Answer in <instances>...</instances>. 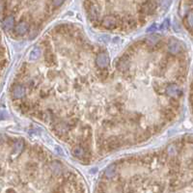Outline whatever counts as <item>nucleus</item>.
<instances>
[{
    "label": "nucleus",
    "mask_w": 193,
    "mask_h": 193,
    "mask_svg": "<svg viewBox=\"0 0 193 193\" xmlns=\"http://www.w3.org/2000/svg\"><path fill=\"white\" fill-rule=\"evenodd\" d=\"M171 4V0H160V5L163 9H167Z\"/></svg>",
    "instance_id": "b1692460"
},
{
    "label": "nucleus",
    "mask_w": 193,
    "mask_h": 193,
    "mask_svg": "<svg viewBox=\"0 0 193 193\" xmlns=\"http://www.w3.org/2000/svg\"><path fill=\"white\" fill-rule=\"evenodd\" d=\"M167 48H168V51L170 52L171 54L176 55L180 51V48H182V44H180L178 40L171 39L170 41H169Z\"/></svg>",
    "instance_id": "20e7f679"
},
{
    "label": "nucleus",
    "mask_w": 193,
    "mask_h": 193,
    "mask_svg": "<svg viewBox=\"0 0 193 193\" xmlns=\"http://www.w3.org/2000/svg\"><path fill=\"white\" fill-rule=\"evenodd\" d=\"M170 104H171V106H173V107H175V108H178V107H179V105H180L179 102H178L175 98H171V99H170Z\"/></svg>",
    "instance_id": "393cba45"
},
{
    "label": "nucleus",
    "mask_w": 193,
    "mask_h": 193,
    "mask_svg": "<svg viewBox=\"0 0 193 193\" xmlns=\"http://www.w3.org/2000/svg\"><path fill=\"white\" fill-rule=\"evenodd\" d=\"M28 30H29V24L26 21H20L19 24L16 26V33L17 35H20V36L26 34Z\"/></svg>",
    "instance_id": "f8f14e48"
},
{
    "label": "nucleus",
    "mask_w": 193,
    "mask_h": 193,
    "mask_svg": "<svg viewBox=\"0 0 193 193\" xmlns=\"http://www.w3.org/2000/svg\"><path fill=\"white\" fill-rule=\"evenodd\" d=\"M52 193H65V190L63 189L62 186H58V188L52 190Z\"/></svg>",
    "instance_id": "cd10ccee"
},
{
    "label": "nucleus",
    "mask_w": 193,
    "mask_h": 193,
    "mask_svg": "<svg viewBox=\"0 0 193 193\" xmlns=\"http://www.w3.org/2000/svg\"><path fill=\"white\" fill-rule=\"evenodd\" d=\"M155 29H156V25H155V24H153V25H151V26L147 29V32H148V33L154 32V31H155Z\"/></svg>",
    "instance_id": "c756f323"
},
{
    "label": "nucleus",
    "mask_w": 193,
    "mask_h": 193,
    "mask_svg": "<svg viewBox=\"0 0 193 193\" xmlns=\"http://www.w3.org/2000/svg\"><path fill=\"white\" fill-rule=\"evenodd\" d=\"M168 27H169V20H164V22L162 23L161 28L163 29V30H165V29H167Z\"/></svg>",
    "instance_id": "c85d7f7f"
},
{
    "label": "nucleus",
    "mask_w": 193,
    "mask_h": 193,
    "mask_svg": "<svg viewBox=\"0 0 193 193\" xmlns=\"http://www.w3.org/2000/svg\"><path fill=\"white\" fill-rule=\"evenodd\" d=\"M65 2V0H52V4H53L54 7H60V6Z\"/></svg>",
    "instance_id": "bb28decb"
},
{
    "label": "nucleus",
    "mask_w": 193,
    "mask_h": 193,
    "mask_svg": "<svg viewBox=\"0 0 193 193\" xmlns=\"http://www.w3.org/2000/svg\"><path fill=\"white\" fill-rule=\"evenodd\" d=\"M147 42H148V44L151 45H155L157 43L159 42V35H155V34L151 35L150 37H148Z\"/></svg>",
    "instance_id": "a211bd4d"
},
{
    "label": "nucleus",
    "mask_w": 193,
    "mask_h": 193,
    "mask_svg": "<svg viewBox=\"0 0 193 193\" xmlns=\"http://www.w3.org/2000/svg\"><path fill=\"white\" fill-rule=\"evenodd\" d=\"M105 143H106V148L108 150H116L120 148L122 145V141L120 140V138L117 136H110L106 141H105Z\"/></svg>",
    "instance_id": "423d86ee"
},
{
    "label": "nucleus",
    "mask_w": 193,
    "mask_h": 193,
    "mask_svg": "<svg viewBox=\"0 0 193 193\" xmlns=\"http://www.w3.org/2000/svg\"><path fill=\"white\" fill-rule=\"evenodd\" d=\"M108 72L106 71V70H101L98 73V77L101 78V79H106L108 77Z\"/></svg>",
    "instance_id": "5701e85b"
},
{
    "label": "nucleus",
    "mask_w": 193,
    "mask_h": 193,
    "mask_svg": "<svg viewBox=\"0 0 193 193\" xmlns=\"http://www.w3.org/2000/svg\"><path fill=\"white\" fill-rule=\"evenodd\" d=\"M7 193H16V190L13 189V188H10V189L7 190Z\"/></svg>",
    "instance_id": "2f4dec72"
},
{
    "label": "nucleus",
    "mask_w": 193,
    "mask_h": 193,
    "mask_svg": "<svg viewBox=\"0 0 193 193\" xmlns=\"http://www.w3.org/2000/svg\"><path fill=\"white\" fill-rule=\"evenodd\" d=\"M88 15L93 22L98 20L99 16V7L97 3L92 2V4L88 7Z\"/></svg>",
    "instance_id": "39448f33"
},
{
    "label": "nucleus",
    "mask_w": 193,
    "mask_h": 193,
    "mask_svg": "<svg viewBox=\"0 0 193 193\" xmlns=\"http://www.w3.org/2000/svg\"><path fill=\"white\" fill-rule=\"evenodd\" d=\"M152 160H153V156H151V155L143 156V162L145 163V164H150V163L152 162Z\"/></svg>",
    "instance_id": "a878e982"
},
{
    "label": "nucleus",
    "mask_w": 193,
    "mask_h": 193,
    "mask_svg": "<svg viewBox=\"0 0 193 193\" xmlns=\"http://www.w3.org/2000/svg\"><path fill=\"white\" fill-rule=\"evenodd\" d=\"M156 10V3L154 0H147L140 6V13L144 16L153 15Z\"/></svg>",
    "instance_id": "f257e3e1"
},
{
    "label": "nucleus",
    "mask_w": 193,
    "mask_h": 193,
    "mask_svg": "<svg viewBox=\"0 0 193 193\" xmlns=\"http://www.w3.org/2000/svg\"><path fill=\"white\" fill-rule=\"evenodd\" d=\"M165 91H166V94L168 96H171L172 98L176 97V96H179V95H182V91L179 89L178 85H176V84H170V85H168L166 87V90Z\"/></svg>",
    "instance_id": "9d476101"
},
{
    "label": "nucleus",
    "mask_w": 193,
    "mask_h": 193,
    "mask_svg": "<svg viewBox=\"0 0 193 193\" xmlns=\"http://www.w3.org/2000/svg\"><path fill=\"white\" fill-rule=\"evenodd\" d=\"M96 63L98 67H99L101 69H105L109 65V57L105 53H99L97 56Z\"/></svg>",
    "instance_id": "6e6552de"
},
{
    "label": "nucleus",
    "mask_w": 193,
    "mask_h": 193,
    "mask_svg": "<svg viewBox=\"0 0 193 193\" xmlns=\"http://www.w3.org/2000/svg\"><path fill=\"white\" fill-rule=\"evenodd\" d=\"M12 95L16 99H19L24 97L25 95V88L22 85H15L12 90Z\"/></svg>",
    "instance_id": "1a4fd4ad"
},
{
    "label": "nucleus",
    "mask_w": 193,
    "mask_h": 193,
    "mask_svg": "<svg viewBox=\"0 0 193 193\" xmlns=\"http://www.w3.org/2000/svg\"><path fill=\"white\" fill-rule=\"evenodd\" d=\"M40 54H41V50H40V48H33V49L30 51V54H29V57H30V59H31V60H36V59H38V58H39Z\"/></svg>",
    "instance_id": "aec40b11"
},
{
    "label": "nucleus",
    "mask_w": 193,
    "mask_h": 193,
    "mask_svg": "<svg viewBox=\"0 0 193 193\" xmlns=\"http://www.w3.org/2000/svg\"><path fill=\"white\" fill-rule=\"evenodd\" d=\"M45 61L46 63V65L48 66H53L55 64V56L54 54L52 53V51L50 50V48H46L45 52Z\"/></svg>",
    "instance_id": "9b49d317"
},
{
    "label": "nucleus",
    "mask_w": 193,
    "mask_h": 193,
    "mask_svg": "<svg viewBox=\"0 0 193 193\" xmlns=\"http://www.w3.org/2000/svg\"><path fill=\"white\" fill-rule=\"evenodd\" d=\"M20 109L22 112H27V111L29 110H33V103L31 102H22L20 103Z\"/></svg>",
    "instance_id": "f3484780"
},
{
    "label": "nucleus",
    "mask_w": 193,
    "mask_h": 193,
    "mask_svg": "<svg viewBox=\"0 0 193 193\" xmlns=\"http://www.w3.org/2000/svg\"><path fill=\"white\" fill-rule=\"evenodd\" d=\"M14 25H15V19H14V16H7L3 20V27H4V29H5L6 31L12 30V29L14 28Z\"/></svg>",
    "instance_id": "ddd939ff"
},
{
    "label": "nucleus",
    "mask_w": 193,
    "mask_h": 193,
    "mask_svg": "<svg viewBox=\"0 0 193 193\" xmlns=\"http://www.w3.org/2000/svg\"><path fill=\"white\" fill-rule=\"evenodd\" d=\"M23 148H24V143H23L22 140H19V141H16L15 143L14 149H15V152L16 154H19V153H20V152H22Z\"/></svg>",
    "instance_id": "412c9836"
},
{
    "label": "nucleus",
    "mask_w": 193,
    "mask_h": 193,
    "mask_svg": "<svg viewBox=\"0 0 193 193\" xmlns=\"http://www.w3.org/2000/svg\"><path fill=\"white\" fill-rule=\"evenodd\" d=\"M116 68L120 73H123L128 71V68H130V56L128 54H124L119 58L118 61L116 62Z\"/></svg>",
    "instance_id": "f03ea898"
},
{
    "label": "nucleus",
    "mask_w": 193,
    "mask_h": 193,
    "mask_svg": "<svg viewBox=\"0 0 193 193\" xmlns=\"http://www.w3.org/2000/svg\"><path fill=\"white\" fill-rule=\"evenodd\" d=\"M116 172H117V165L112 164L106 168V170L104 172V175L107 179H112L116 176Z\"/></svg>",
    "instance_id": "4468645a"
},
{
    "label": "nucleus",
    "mask_w": 193,
    "mask_h": 193,
    "mask_svg": "<svg viewBox=\"0 0 193 193\" xmlns=\"http://www.w3.org/2000/svg\"><path fill=\"white\" fill-rule=\"evenodd\" d=\"M102 25L106 29H114L119 25V20L115 16H106L102 20Z\"/></svg>",
    "instance_id": "7ed1b4c3"
},
{
    "label": "nucleus",
    "mask_w": 193,
    "mask_h": 193,
    "mask_svg": "<svg viewBox=\"0 0 193 193\" xmlns=\"http://www.w3.org/2000/svg\"><path fill=\"white\" fill-rule=\"evenodd\" d=\"M50 167H51V170L52 172H53L54 174L56 175H59L62 170H63V167H62V164L60 162H58V161H53L50 164Z\"/></svg>",
    "instance_id": "2eb2a0df"
},
{
    "label": "nucleus",
    "mask_w": 193,
    "mask_h": 193,
    "mask_svg": "<svg viewBox=\"0 0 193 193\" xmlns=\"http://www.w3.org/2000/svg\"><path fill=\"white\" fill-rule=\"evenodd\" d=\"M184 23L185 26L188 28V30L191 32L192 30V12L190 11L188 15H186V19L184 20Z\"/></svg>",
    "instance_id": "6ab92c4d"
},
{
    "label": "nucleus",
    "mask_w": 193,
    "mask_h": 193,
    "mask_svg": "<svg viewBox=\"0 0 193 193\" xmlns=\"http://www.w3.org/2000/svg\"><path fill=\"white\" fill-rule=\"evenodd\" d=\"M180 180L179 179L177 178H173L171 180H170V188H172V189H178L180 188Z\"/></svg>",
    "instance_id": "4be33fe9"
},
{
    "label": "nucleus",
    "mask_w": 193,
    "mask_h": 193,
    "mask_svg": "<svg viewBox=\"0 0 193 193\" xmlns=\"http://www.w3.org/2000/svg\"><path fill=\"white\" fill-rule=\"evenodd\" d=\"M53 130L58 136H60V138L63 135H66L69 131V127H68L67 123H58V124H56L55 127H53Z\"/></svg>",
    "instance_id": "0eeeda50"
},
{
    "label": "nucleus",
    "mask_w": 193,
    "mask_h": 193,
    "mask_svg": "<svg viewBox=\"0 0 193 193\" xmlns=\"http://www.w3.org/2000/svg\"><path fill=\"white\" fill-rule=\"evenodd\" d=\"M6 64V60L4 59H0V67H3Z\"/></svg>",
    "instance_id": "7c9ffc66"
},
{
    "label": "nucleus",
    "mask_w": 193,
    "mask_h": 193,
    "mask_svg": "<svg viewBox=\"0 0 193 193\" xmlns=\"http://www.w3.org/2000/svg\"><path fill=\"white\" fill-rule=\"evenodd\" d=\"M163 115H164V118L168 121H172L176 117V112L172 108H166L163 111Z\"/></svg>",
    "instance_id": "dca6fc26"
}]
</instances>
